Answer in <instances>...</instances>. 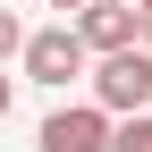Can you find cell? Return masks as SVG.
Here are the masks:
<instances>
[{"instance_id": "cell-1", "label": "cell", "mask_w": 152, "mask_h": 152, "mask_svg": "<svg viewBox=\"0 0 152 152\" xmlns=\"http://www.w3.org/2000/svg\"><path fill=\"white\" fill-rule=\"evenodd\" d=\"M85 85H93V102H102L110 118H127V110H152V51H144V42L102 51V59L85 68Z\"/></svg>"}, {"instance_id": "cell-2", "label": "cell", "mask_w": 152, "mask_h": 152, "mask_svg": "<svg viewBox=\"0 0 152 152\" xmlns=\"http://www.w3.org/2000/svg\"><path fill=\"white\" fill-rule=\"evenodd\" d=\"M17 68H26L34 85L68 93L76 76L93 68V51H85V34H76V26H42V34H26V51H17Z\"/></svg>"}, {"instance_id": "cell-3", "label": "cell", "mask_w": 152, "mask_h": 152, "mask_svg": "<svg viewBox=\"0 0 152 152\" xmlns=\"http://www.w3.org/2000/svg\"><path fill=\"white\" fill-rule=\"evenodd\" d=\"M34 152H110V110L102 102H68L42 118V135H34Z\"/></svg>"}, {"instance_id": "cell-4", "label": "cell", "mask_w": 152, "mask_h": 152, "mask_svg": "<svg viewBox=\"0 0 152 152\" xmlns=\"http://www.w3.org/2000/svg\"><path fill=\"white\" fill-rule=\"evenodd\" d=\"M68 26L85 34V51H93V59H102V51H127V42H144V9H135V0H85Z\"/></svg>"}, {"instance_id": "cell-5", "label": "cell", "mask_w": 152, "mask_h": 152, "mask_svg": "<svg viewBox=\"0 0 152 152\" xmlns=\"http://www.w3.org/2000/svg\"><path fill=\"white\" fill-rule=\"evenodd\" d=\"M110 152H152V110H127V118H110Z\"/></svg>"}, {"instance_id": "cell-6", "label": "cell", "mask_w": 152, "mask_h": 152, "mask_svg": "<svg viewBox=\"0 0 152 152\" xmlns=\"http://www.w3.org/2000/svg\"><path fill=\"white\" fill-rule=\"evenodd\" d=\"M17 51H26V26H17V17H9V9H0V68H9V59H17Z\"/></svg>"}, {"instance_id": "cell-7", "label": "cell", "mask_w": 152, "mask_h": 152, "mask_svg": "<svg viewBox=\"0 0 152 152\" xmlns=\"http://www.w3.org/2000/svg\"><path fill=\"white\" fill-rule=\"evenodd\" d=\"M9 110H17V76L0 68V127H9Z\"/></svg>"}, {"instance_id": "cell-8", "label": "cell", "mask_w": 152, "mask_h": 152, "mask_svg": "<svg viewBox=\"0 0 152 152\" xmlns=\"http://www.w3.org/2000/svg\"><path fill=\"white\" fill-rule=\"evenodd\" d=\"M144 51H152V9H144Z\"/></svg>"}, {"instance_id": "cell-9", "label": "cell", "mask_w": 152, "mask_h": 152, "mask_svg": "<svg viewBox=\"0 0 152 152\" xmlns=\"http://www.w3.org/2000/svg\"><path fill=\"white\" fill-rule=\"evenodd\" d=\"M51 9H85V0H51Z\"/></svg>"}, {"instance_id": "cell-10", "label": "cell", "mask_w": 152, "mask_h": 152, "mask_svg": "<svg viewBox=\"0 0 152 152\" xmlns=\"http://www.w3.org/2000/svg\"><path fill=\"white\" fill-rule=\"evenodd\" d=\"M135 9H152V0H135Z\"/></svg>"}]
</instances>
